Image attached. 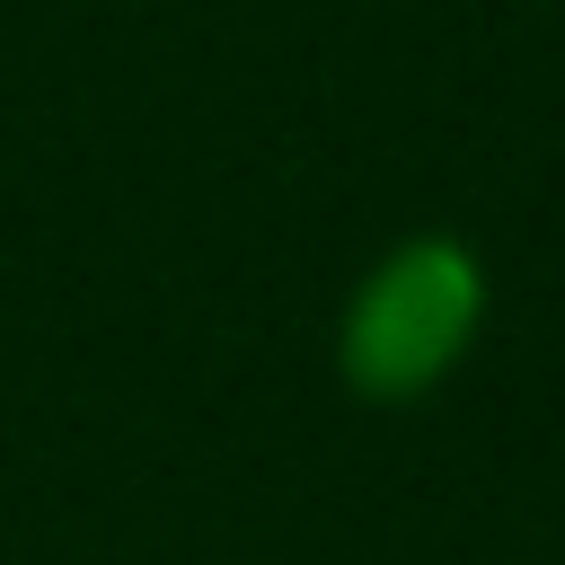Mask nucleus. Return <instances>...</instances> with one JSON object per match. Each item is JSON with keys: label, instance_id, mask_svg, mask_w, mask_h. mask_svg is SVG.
Here are the masks:
<instances>
[{"label": "nucleus", "instance_id": "nucleus-1", "mask_svg": "<svg viewBox=\"0 0 565 565\" xmlns=\"http://www.w3.org/2000/svg\"><path fill=\"white\" fill-rule=\"evenodd\" d=\"M486 327V265L450 230L388 238L335 318V380L362 406H415L433 397Z\"/></svg>", "mask_w": 565, "mask_h": 565}]
</instances>
